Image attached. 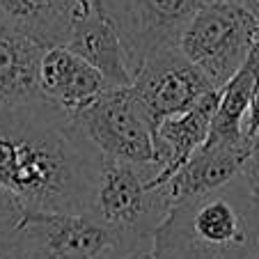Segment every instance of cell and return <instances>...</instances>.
Returning <instances> with one entry per match:
<instances>
[{
	"label": "cell",
	"instance_id": "obj_12",
	"mask_svg": "<svg viewBox=\"0 0 259 259\" xmlns=\"http://www.w3.org/2000/svg\"><path fill=\"white\" fill-rule=\"evenodd\" d=\"M220 90H211L186 113L172 115L154 128V163L158 177L152 186L158 188L209 140L211 122L218 108Z\"/></svg>",
	"mask_w": 259,
	"mask_h": 259
},
{
	"label": "cell",
	"instance_id": "obj_4",
	"mask_svg": "<svg viewBox=\"0 0 259 259\" xmlns=\"http://www.w3.org/2000/svg\"><path fill=\"white\" fill-rule=\"evenodd\" d=\"M156 177V165L103 158L90 213L126 239L152 245L154 232L170 211L165 193L152 186Z\"/></svg>",
	"mask_w": 259,
	"mask_h": 259
},
{
	"label": "cell",
	"instance_id": "obj_10",
	"mask_svg": "<svg viewBox=\"0 0 259 259\" xmlns=\"http://www.w3.org/2000/svg\"><path fill=\"white\" fill-rule=\"evenodd\" d=\"M39 90L44 101L76 117L110 90V85L92 64L67 46H51L41 55Z\"/></svg>",
	"mask_w": 259,
	"mask_h": 259
},
{
	"label": "cell",
	"instance_id": "obj_6",
	"mask_svg": "<svg viewBox=\"0 0 259 259\" xmlns=\"http://www.w3.org/2000/svg\"><path fill=\"white\" fill-rule=\"evenodd\" d=\"M73 122L83 128L103 158L156 165L154 128L133 88H110L80 110Z\"/></svg>",
	"mask_w": 259,
	"mask_h": 259
},
{
	"label": "cell",
	"instance_id": "obj_19",
	"mask_svg": "<svg viewBox=\"0 0 259 259\" xmlns=\"http://www.w3.org/2000/svg\"><path fill=\"white\" fill-rule=\"evenodd\" d=\"M80 3H88V0H80Z\"/></svg>",
	"mask_w": 259,
	"mask_h": 259
},
{
	"label": "cell",
	"instance_id": "obj_16",
	"mask_svg": "<svg viewBox=\"0 0 259 259\" xmlns=\"http://www.w3.org/2000/svg\"><path fill=\"white\" fill-rule=\"evenodd\" d=\"M241 175L248 181V186L254 193V197L259 200V136L252 140V147H250V154L243 163V172Z\"/></svg>",
	"mask_w": 259,
	"mask_h": 259
},
{
	"label": "cell",
	"instance_id": "obj_5",
	"mask_svg": "<svg viewBox=\"0 0 259 259\" xmlns=\"http://www.w3.org/2000/svg\"><path fill=\"white\" fill-rule=\"evenodd\" d=\"M32 259H117L136 248H147L108 227L90 211L28 209L12 234Z\"/></svg>",
	"mask_w": 259,
	"mask_h": 259
},
{
	"label": "cell",
	"instance_id": "obj_3",
	"mask_svg": "<svg viewBox=\"0 0 259 259\" xmlns=\"http://www.w3.org/2000/svg\"><path fill=\"white\" fill-rule=\"evenodd\" d=\"M259 41V21L241 0H213L179 32L177 49L220 90Z\"/></svg>",
	"mask_w": 259,
	"mask_h": 259
},
{
	"label": "cell",
	"instance_id": "obj_14",
	"mask_svg": "<svg viewBox=\"0 0 259 259\" xmlns=\"http://www.w3.org/2000/svg\"><path fill=\"white\" fill-rule=\"evenodd\" d=\"M80 0H0V14L39 41L44 49L64 46Z\"/></svg>",
	"mask_w": 259,
	"mask_h": 259
},
{
	"label": "cell",
	"instance_id": "obj_15",
	"mask_svg": "<svg viewBox=\"0 0 259 259\" xmlns=\"http://www.w3.org/2000/svg\"><path fill=\"white\" fill-rule=\"evenodd\" d=\"M254 88V73L248 64L241 67L223 88H220L218 108H215L213 122H211L209 140L206 142H223V145H250L245 136V117L250 110V99Z\"/></svg>",
	"mask_w": 259,
	"mask_h": 259
},
{
	"label": "cell",
	"instance_id": "obj_7",
	"mask_svg": "<svg viewBox=\"0 0 259 259\" xmlns=\"http://www.w3.org/2000/svg\"><path fill=\"white\" fill-rule=\"evenodd\" d=\"M133 92L142 103L147 117L156 128L163 119L186 113L213 88L200 67L177 49V44L154 51L138 67Z\"/></svg>",
	"mask_w": 259,
	"mask_h": 259
},
{
	"label": "cell",
	"instance_id": "obj_1",
	"mask_svg": "<svg viewBox=\"0 0 259 259\" xmlns=\"http://www.w3.org/2000/svg\"><path fill=\"white\" fill-rule=\"evenodd\" d=\"M103 154L49 101L0 106V191L28 209H92Z\"/></svg>",
	"mask_w": 259,
	"mask_h": 259
},
{
	"label": "cell",
	"instance_id": "obj_8",
	"mask_svg": "<svg viewBox=\"0 0 259 259\" xmlns=\"http://www.w3.org/2000/svg\"><path fill=\"white\" fill-rule=\"evenodd\" d=\"M119 30L133 71L154 51L177 44L184 25L213 0H97Z\"/></svg>",
	"mask_w": 259,
	"mask_h": 259
},
{
	"label": "cell",
	"instance_id": "obj_2",
	"mask_svg": "<svg viewBox=\"0 0 259 259\" xmlns=\"http://www.w3.org/2000/svg\"><path fill=\"white\" fill-rule=\"evenodd\" d=\"M259 200L243 175L218 191L177 202L154 232L158 259H254Z\"/></svg>",
	"mask_w": 259,
	"mask_h": 259
},
{
	"label": "cell",
	"instance_id": "obj_13",
	"mask_svg": "<svg viewBox=\"0 0 259 259\" xmlns=\"http://www.w3.org/2000/svg\"><path fill=\"white\" fill-rule=\"evenodd\" d=\"M44 46L0 14V106L41 101L39 64Z\"/></svg>",
	"mask_w": 259,
	"mask_h": 259
},
{
	"label": "cell",
	"instance_id": "obj_11",
	"mask_svg": "<svg viewBox=\"0 0 259 259\" xmlns=\"http://www.w3.org/2000/svg\"><path fill=\"white\" fill-rule=\"evenodd\" d=\"M250 145H223V142H204L165 184L161 191L170 206L193 197L218 191L225 184L243 172V163L250 154Z\"/></svg>",
	"mask_w": 259,
	"mask_h": 259
},
{
	"label": "cell",
	"instance_id": "obj_17",
	"mask_svg": "<svg viewBox=\"0 0 259 259\" xmlns=\"http://www.w3.org/2000/svg\"><path fill=\"white\" fill-rule=\"evenodd\" d=\"M117 259H158L154 254V248L152 245H147V248H136V250H128V252L119 254Z\"/></svg>",
	"mask_w": 259,
	"mask_h": 259
},
{
	"label": "cell",
	"instance_id": "obj_18",
	"mask_svg": "<svg viewBox=\"0 0 259 259\" xmlns=\"http://www.w3.org/2000/svg\"><path fill=\"white\" fill-rule=\"evenodd\" d=\"M254 259H259V220H257V232H254Z\"/></svg>",
	"mask_w": 259,
	"mask_h": 259
},
{
	"label": "cell",
	"instance_id": "obj_9",
	"mask_svg": "<svg viewBox=\"0 0 259 259\" xmlns=\"http://www.w3.org/2000/svg\"><path fill=\"white\" fill-rule=\"evenodd\" d=\"M69 51L90 62L110 88H128L133 85L136 71L131 67L126 46L113 19L103 12L97 0L80 3L73 16L71 32L64 41Z\"/></svg>",
	"mask_w": 259,
	"mask_h": 259
}]
</instances>
